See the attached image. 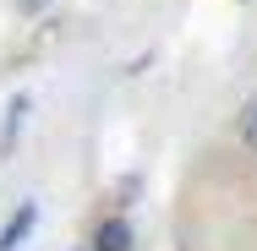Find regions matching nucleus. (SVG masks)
Here are the masks:
<instances>
[{
    "label": "nucleus",
    "instance_id": "nucleus-1",
    "mask_svg": "<svg viewBox=\"0 0 257 251\" xmlns=\"http://www.w3.org/2000/svg\"><path fill=\"white\" fill-rule=\"evenodd\" d=\"M93 246H99V251H126V246H132V229H126V218H109V224H99Z\"/></svg>",
    "mask_w": 257,
    "mask_h": 251
},
{
    "label": "nucleus",
    "instance_id": "nucleus-2",
    "mask_svg": "<svg viewBox=\"0 0 257 251\" xmlns=\"http://www.w3.org/2000/svg\"><path fill=\"white\" fill-rule=\"evenodd\" d=\"M33 218H39V213H33V207H22V213H17V218H11L6 229H0V251H17V240H22V235L33 229Z\"/></svg>",
    "mask_w": 257,
    "mask_h": 251
},
{
    "label": "nucleus",
    "instance_id": "nucleus-3",
    "mask_svg": "<svg viewBox=\"0 0 257 251\" xmlns=\"http://www.w3.org/2000/svg\"><path fill=\"white\" fill-rule=\"evenodd\" d=\"M241 142H246V148L257 153V99L246 104V115H241Z\"/></svg>",
    "mask_w": 257,
    "mask_h": 251
}]
</instances>
